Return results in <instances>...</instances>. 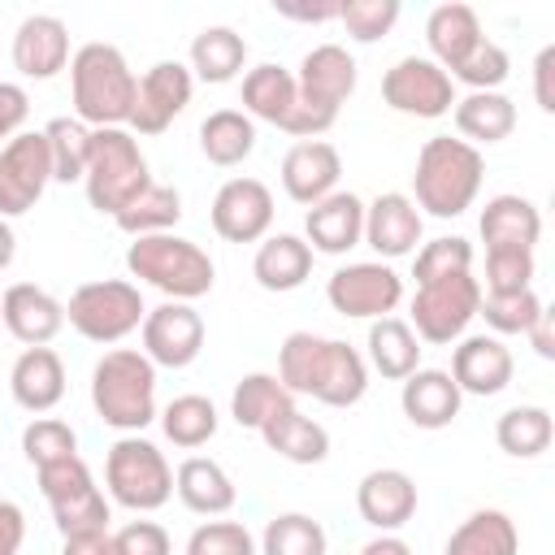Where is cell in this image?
I'll return each mask as SVG.
<instances>
[{"mask_svg": "<svg viewBox=\"0 0 555 555\" xmlns=\"http://www.w3.org/2000/svg\"><path fill=\"white\" fill-rule=\"evenodd\" d=\"M278 382L291 395H308L325 408H351L369 390V364L343 338L295 330L278 347Z\"/></svg>", "mask_w": 555, "mask_h": 555, "instance_id": "6da1fadb", "label": "cell"}, {"mask_svg": "<svg viewBox=\"0 0 555 555\" xmlns=\"http://www.w3.org/2000/svg\"><path fill=\"white\" fill-rule=\"evenodd\" d=\"M481 173H486V160L473 143L451 139V134H434L416 152L412 204L425 208L429 217H442V221L460 217L464 208H473V199L481 191Z\"/></svg>", "mask_w": 555, "mask_h": 555, "instance_id": "7a4b0ae2", "label": "cell"}, {"mask_svg": "<svg viewBox=\"0 0 555 555\" xmlns=\"http://www.w3.org/2000/svg\"><path fill=\"white\" fill-rule=\"evenodd\" d=\"M91 408L117 434H139L156 421V364L139 347H113L91 369Z\"/></svg>", "mask_w": 555, "mask_h": 555, "instance_id": "3957f363", "label": "cell"}, {"mask_svg": "<svg viewBox=\"0 0 555 555\" xmlns=\"http://www.w3.org/2000/svg\"><path fill=\"white\" fill-rule=\"evenodd\" d=\"M69 100H74V117L91 130L126 126L130 104H134V74L121 48L100 43V39L82 43L69 56Z\"/></svg>", "mask_w": 555, "mask_h": 555, "instance_id": "277c9868", "label": "cell"}, {"mask_svg": "<svg viewBox=\"0 0 555 555\" xmlns=\"http://www.w3.org/2000/svg\"><path fill=\"white\" fill-rule=\"evenodd\" d=\"M126 269H130V278L156 286L165 299H178V304H191V299L208 295L212 282H217L212 256L199 243H191V238H182L173 230L134 238L126 247Z\"/></svg>", "mask_w": 555, "mask_h": 555, "instance_id": "5b68a950", "label": "cell"}, {"mask_svg": "<svg viewBox=\"0 0 555 555\" xmlns=\"http://www.w3.org/2000/svg\"><path fill=\"white\" fill-rule=\"evenodd\" d=\"M82 186H87V204L108 217H117L130 199H139L152 186L147 156L126 126L91 130V156H87Z\"/></svg>", "mask_w": 555, "mask_h": 555, "instance_id": "8992f818", "label": "cell"}, {"mask_svg": "<svg viewBox=\"0 0 555 555\" xmlns=\"http://www.w3.org/2000/svg\"><path fill=\"white\" fill-rule=\"evenodd\" d=\"M104 486L130 512H156L173 499V468L165 451L139 434H121L104 455Z\"/></svg>", "mask_w": 555, "mask_h": 555, "instance_id": "52a82bcc", "label": "cell"}, {"mask_svg": "<svg viewBox=\"0 0 555 555\" xmlns=\"http://www.w3.org/2000/svg\"><path fill=\"white\" fill-rule=\"evenodd\" d=\"M147 308H143V295L134 282L126 278H95V282H82L69 304H65V321L87 338V343H121L126 334H134L143 325Z\"/></svg>", "mask_w": 555, "mask_h": 555, "instance_id": "ba28073f", "label": "cell"}, {"mask_svg": "<svg viewBox=\"0 0 555 555\" xmlns=\"http://www.w3.org/2000/svg\"><path fill=\"white\" fill-rule=\"evenodd\" d=\"M481 308V282L473 273H451V278H434V282H421L416 295H412V334L421 343H434V347H447V343H460L468 321L477 317Z\"/></svg>", "mask_w": 555, "mask_h": 555, "instance_id": "9c48e42d", "label": "cell"}, {"mask_svg": "<svg viewBox=\"0 0 555 555\" xmlns=\"http://www.w3.org/2000/svg\"><path fill=\"white\" fill-rule=\"evenodd\" d=\"M39 490L52 507V520L61 529V538L69 533H91V529H108L113 512H108V499L104 490L95 486L91 468L82 455H69L61 464H48L39 468Z\"/></svg>", "mask_w": 555, "mask_h": 555, "instance_id": "30bf717a", "label": "cell"}, {"mask_svg": "<svg viewBox=\"0 0 555 555\" xmlns=\"http://www.w3.org/2000/svg\"><path fill=\"white\" fill-rule=\"evenodd\" d=\"M382 100L395 113H403V117L434 121V117H447L460 95H455L451 74L438 61H429V56H399L382 74Z\"/></svg>", "mask_w": 555, "mask_h": 555, "instance_id": "8fae6325", "label": "cell"}, {"mask_svg": "<svg viewBox=\"0 0 555 555\" xmlns=\"http://www.w3.org/2000/svg\"><path fill=\"white\" fill-rule=\"evenodd\" d=\"M325 299L338 317L351 321H377L390 317L403 299V278L386 264V260H356L330 273L325 282Z\"/></svg>", "mask_w": 555, "mask_h": 555, "instance_id": "7c38bea8", "label": "cell"}, {"mask_svg": "<svg viewBox=\"0 0 555 555\" xmlns=\"http://www.w3.org/2000/svg\"><path fill=\"white\" fill-rule=\"evenodd\" d=\"M52 182V160H48V139L43 130H22L9 143H0V217H22L30 212Z\"/></svg>", "mask_w": 555, "mask_h": 555, "instance_id": "4fadbf2b", "label": "cell"}, {"mask_svg": "<svg viewBox=\"0 0 555 555\" xmlns=\"http://www.w3.org/2000/svg\"><path fill=\"white\" fill-rule=\"evenodd\" d=\"M195 78L182 61H156L143 69V78H134V104H130V134H160L169 130V121L191 104Z\"/></svg>", "mask_w": 555, "mask_h": 555, "instance_id": "5bb4252c", "label": "cell"}, {"mask_svg": "<svg viewBox=\"0 0 555 555\" xmlns=\"http://www.w3.org/2000/svg\"><path fill=\"white\" fill-rule=\"evenodd\" d=\"M139 334H143V356L156 369H186L204 351V317L191 304H178V299H165V304L147 308Z\"/></svg>", "mask_w": 555, "mask_h": 555, "instance_id": "9a60e30c", "label": "cell"}, {"mask_svg": "<svg viewBox=\"0 0 555 555\" xmlns=\"http://www.w3.org/2000/svg\"><path fill=\"white\" fill-rule=\"evenodd\" d=\"M208 217L225 243H260L273 225V191L260 178H230L217 186Z\"/></svg>", "mask_w": 555, "mask_h": 555, "instance_id": "2e32d148", "label": "cell"}, {"mask_svg": "<svg viewBox=\"0 0 555 555\" xmlns=\"http://www.w3.org/2000/svg\"><path fill=\"white\" fill-rule=\"evenodd\" d=\"M356 56L343 48V43H317L304 52L299 61V74H295V87H299V100L317 113H330L338 117L343 100L356 91Z\"/></svg>", "mask_w": 555, "mask_h": 555, "instance_id": "e0dca14e", "label": "cell"}, {"mask_svg": "<svg viewBox=\"0 0 555 555\" xmlns=\"http://www.w3.org/2000/svg\"><path fill=\"white\" fill-rule=\"evenodd\" d=\"M512 373L516 360L507 343L494 334H464L451 351V382L460 386V395H477V399L503 395L512 386Z\"/></svg>", "mask_w": 555, "mask_h": 555, "instance_id": "ac0fdd59", "label": "cell"}, {"mask_svg": "<svg viewBox=\"0 0 555 555\" xmlns=\"http://www.w3.org/2000/svg\"><path fill=\"white\" fill-rule=\"evenodd\" d=\"M0 321L22 347H48L65 330V304L35 282H13L0 295Z\"/></svg>", "mask_w": 555, "mask_h": 555, "instance_id": "d6986e66", "label": "cell"}, {"mask_svg": "<svg viewBox=\"0 0 555 555\" xmlns=\"http://www.w3.org/2000/svg\"><path fill=\"white\" fill-rule=\"evenodd\" d=\"M421 230H425V217L403 191H386L373 204H364V243L382 260L412 256L421 247Z\"/></svg>", "mask_w": 555, "mask_h": 555, "instance_id": "ffe728a7", "label": "cell"}, {"mask_svg": "<svg viewBox=\"0 0 555 555\" xmlns=\"http://www.w3.org/2000/svg\"><path fill=\"white\" fill-rule=\"evenodd\" d=\"M356 512L377 533H399L416 516V481L403 468H373L356 486Z\"/></svg>", "mask_w": 555, "mask_h": 555, "instance_id": "44dd1931", "label": "cell"}, {"mask_svg": "<svg viewBox=\"0 0 555 555\" xmlns=\"http://www.w3.org/2000/svg\"><path fill=\"white\" fill-rule=\"evenodd\" d=\"M338 178H343V156L325 139H299L282 156V191L295 204H304V208H312L317 199L334 195L338 191Z\"/></svg>", "mask_w": 555, "mask_h": 555, "instance_id": "7402d4cb", "label": "cell"}, {"mask_svg": "<svg viewBox=\"0 0 555 555\" xmlns=\"http://www.w3.org/2000/svg\"><path fill=\"white\" fill-rule=\"evenodd\" d=\"M304 243L325 256H347L351 247L364 243V199L351 191H334L325 199H317L304 212Z\"/></svg>", "mask_w": 555, "mask_h": 555, "instance_id": "603a6c76", "label": "cell"}, {"mask_svg": "<svg viewBox=\"0 0 555 555\" xmlns=\"http://www.w3.org/2000/svg\"><path fill=\"white\" fill-rule=\"evenodd\" d=\"M13 65L22 78L48 82L69 65V26L52 13H30L13 35Z\"/></svg>", "mask_w": 555, "mask_h": 555, "instance_id": "cb8c5ba5", "label": "cell"}, {"mask_svg": "<svg viewBox=\"0 0 555 555\" xmlns=\"http://www.w3.org/2000/svg\"><path fill=\"white\" fill-rule=\"evenodd\" d=\"M9 395L22 412H52L65 399V364L52 347H26L9 369Z\"/></svg>", "mask_w": 555, "mask_h": 555, "instance_id": "d4e9b609", "label": "cell"}, {"mask_svg": "<svg viewBox=\"0 0 555 555\" xmlns=\"http://www.w3.org/2000/svg\"><path fill=\"white\" fill-rule=\"evenodd\" d=\"M460 403H464V395L447 369H416L403 377L399 408L416 429H447L460 416Z\"/></svg>", "mask_w": 555, "mask_h": 555, "instance_id": "484cf974", "label": "cell"}, {"mask_svg": "<svg viewBox=\"0 0 555 555\" xmlns=\"http://www.w3.org/2000/svg\"><path fill=\"white\" fill-rule=\"evenodd\" d=\"M243 113L251 121H269L278 130H291L295 113H299V87H295V74L264 61V65H251L243 74Z\"/></svg>", "mask_w": 555, "mask_h": 555, "instance_id": "4316f807", "label": "cell"}, {"mask_svg": "<svg viewBox=\"0 0 555 555\" xmlns=\"http://www.w3.org/2000/svg\"><path fill=\"white\" fill-rule=\"evenodd\" d=\"M481 17L473 4L464 0H447V4H434L429 17H425V43H429V61H438L447 74L481 43Z\"/></svg>", "mask_w": 555, "mask_h": 555, "instance_id": "83f0119b", "label": "cell"}, {"mask_svg": "<svg viewBox=\"0 0 555 555\" xmlns=\"http://www.w3.org/2000/svg\"><path fill=\"white\" fill-rule=\"evenodd\" d=\"M477 225H481L486 251H499V247L533 251V243L542 238V212L525 195H490Z\"/></svg>", "mask_w": 555, "mask_h": 555, "instance_id": "f1b7e54d", "label": "cell"}, {"mask_svg": "<svg viewBox=\"0 0 555 555\" xmlns=\"http://www.w3.org/2000/svg\"><path fill=\"white\" fill-rule=\"evenodd\" d=\"M173 494H178L182 507L195 512V516H225V512L234 507V499H238L230 473H225L217 460H208V455H186V460L178 464V473H173Z\"/></svg>", "mask_w": 555, "mask_h": 555, "instance_id": "f546056e", "label": "cell"}, {"mask_svg": "<svg viewBox=\"0 0 555 555\" xmlns=\"http://www.w3.org/2000/svg\"><path fill=\"white\" fill-rule=\"evenodd\" d=\"M251 278L273 295L299 291L312 278V247L299 234H269L251 256Z\"/></svg>", "mask_w": 555, "mask_h": 555, "instance_id": "4dcf8cb0", "label": "cell"}, {"mask_svg": "<svg viewBox=\"0 0 555 555\" xmlns=\"http://www.w3.org/2000/svg\"><path fill=\"white\" fill-rule=\"evenodd\" d=\"M260 438L273 455L291 460V464H321L330 455V429L312 416H304L299 408H282L278 416H269L260 425Z\"/></svg>", "mask_w": 555, "mask_h": 555, "instance_id": "1f68e13d", "label": "cell"}, {"mask_svg": "<svg viewBox=\"0 0 555 555\" xmlns=\"http://www.w3.org/2000/svg\"><path fill=\"white\" fill-rule=\"evenodd\" d=\"M364 347H369V360L364 364H373L390 382H403L408 373H416L421 369V351H425L421 338L412 334V325L403 317H377V321H369Z\"/></svg>", "mask_w": 555, "mask_h": 555, "instance_id": "d6a6232c", "label": "cell"}, {"mask_svg": "<svg viewBox=\"0 0 555 555\" xmlns=\"http://www.w3.org/2000/svg\"><path fill=\"white\" fill-rule=\"evenodd\" d=\"M455 130L464 143H503L516 130V104L503 91H468L464 100H455L451 108Z\"/></svg>", "mask_w": 555, "mask_h": 555, "instance_id": "836d02e7", "label": "cell"}, {"mask_svg": "<svg viewBox=\"0 0 555 555\" xmlns=\"http://www.w3.org/2000/svg\"><path fill=\"white\" fill-rule=\"evenodd\" d=\"M247 65V39L234 30V26H204L195 39H191V78L199 82H230L238 78V69Z\"/></svg>", "mask_w": 555, "mask_h": 555, "instance_id": "e575fe53", "label": "cell"}, {"mask_svg": "<svg viewBox=\"0 0 555 555\" xmlns=\"http://www.w3.org/2000/svg\"><path fill=\"white\" fill-rule=\"evenodd\" d=\"M516 551H520L516 520L499 507H477L468 520L455 525V533L442 546V555H516Z\"/></svg>", "mask_w": 555, "mask_h": 555, "instance_id": "d590c367", "label": "cell"}, {"mask_svg": "<svg viewBox=\"0 0 555 555\" xmlns=\"http://www.w3.org/2000/svg\"><path fill=\"white\" fill-rule=\"evenodd\" d=\"M199 152L208 156V165H243L256 152V121L243 108H212L199 121Z\"/></svg>", "mask_w": 555, "mask_h": 555, "instance_id": "8d00e7d4", "label": "cell"}, {"mask_svg": "<svg viewBox=\"0 0 555 555\" xmlns=\"http://www.w3.org/2000/svg\"><path fill=\"white\" fill-rule=\"evenodd\" d=\"M555 438V421L546 408L538 403H520V408H507L499 421H494V442L499 451H507L512 460H533L551 447Z\"/></svg>", "mask_w": 555, "mask_h": 555, "instance_id": "74e56055", "label": "cell"}, {"mask_svg": "<svg viewBox=\"0 0 555 555\" xmlns=\"http://www.w3.org/2000/svg\"><path fill=\"white\" fill-rule=\"evenodd\" d=\"M282 408H295V395L278 382V373H247V377H238V386H234V395H230V416H234L243 429H256V434H260V425H264L269 416H278Z\"/></svg>", "mask_w": 555, "mask_h": 555, "instance_id": "f35d334b", "label": "cell"}, {"mask_svg": "<svg viewBox=\"0 0 555 555\" xmlns=\"http://www.w3.org/2000/svg\"><path fill=\"white\" fill-rule=\"evenodd\" d=\"M117 230H126L130 238H143V234H169L178 221H182V195L165 182H152L139 199H130L117 217Z\"/></svg>", "mask_w": 555, "mask_h": 555, "instance_id": "ab89813d", "label": "cell"}, {"mask_svg": "<svg viewBox=\"0 0 555 555\" xmlns=\"http://www.w3.org/2000/svg\"><path fill=\"white\" fill-rule=\"evenodd\" d=\"M217 425H221V416H217L212 399H204V395H178V399H169L165 412H160L165 438H169L173 447H182V451L204 447V442L217 434Z\"/></svg>", "mask_w": 555, "mask_h": 555, "instance_id": "60d3db41", "label": "cell"}, {"mask_svg": "<svg viewBox=\"0 0 555 555\" xmlns=\"http://www.w3.org/2000/svg\"><path fill=\"white\" fill-rule=\"evenodd\" d=\"M43 139H48L52 182H82L91 156V126H82L78 117H52L43 126Z\"/></svg>", "mask_w": 555, "mask_h": 555, "instance_id": "b9f144b4", "label": "cell"}, {"mask_svg": "<svg viewBox=\"0 0 555 555\" xmlns=\"http://www.w3.org/2000/svg\"><path fill=\"white\" fill-rule=\"evenodd\" d=\"M330 538L308 512H282L260 533V555H325Z\"/></svg>", "mask_w": 555, "mask_h": 555, "instance_id": "7bdbcfd3", "label": "cell"}, {"mask_svg": "<svg viewBox=\"0 0 555 555\" xmlns=\"http://www.w3.org/2000/svg\"><path fill=\"white\" fill-rule=\"evenodd\" d=\"M542 308H546V304L533 295V286H529V291H503V295L481 291L477 317H486V325L494 330V338H503V334H525Z\"/></svg>", "mask_w": 555, "mask_h": 555, "instance_id": "ee69618b", "label": "cell"}, {"mask_svg": "<svg viewBox=\"0 0 555 555\" xmlns=\"http://www.w3.org/2000/svg\"><path fill=\"white\" fill-rule=\"evenodd\" d=\"M22 455L30 460V468H48V464H61L69 455H78V434L56 421V416H35L26 429H22Z\"/></svg>", "mask_w": 555, "mask_h": 555, "instance_id": "f6af8a7d", "label": "cell"}, {"mask_svg": "<svg viewBox=\"0 0 555 555\" xmlns=\"http://www.w3.org/2000/svg\"><path fill=\"white\" fill-rule=\"evenodd\" d=\"M451 273H473V243L468 238L442 234V238H429L416 247V260H412L416 286L434 282V278H451Z\"/></svg>", "mask_w": 555, "mask_h": 555, "instance_id": "bcb514c9", "label": "cell"}, {"mask_svg": "<svg viewBox=\"0 0 555 555\" xmlns=\"http://www.w3.org/2000/svg\"><path fill=\"white\" fill-rule=\"evenodd\" d=\"M399 0H338V22L356 43H377L399 22Z\"/></svg>", "mask_w": 555, "mask_h": 555, "instance_id": "7dc6e473", "label": "cell"}, {"mask_svg": "<svg viewBox=\"0 0 555 555\" xmlns=\"http://www.w3.org/2000/svg\"><path fill=\"white\" fill-rule=\"evenodd\" d=\"M512 74V61L507 52L494 43V39H481L455 69H451V82H464L468 91H499Z\"/></svg>", "mask_w": 555, "mask_h": 555, "instance_id": "c3c4849f", "label": "cell"}, {"mask_svg": "<svg viewBox=\"0 0 555 555\" xmlns=\"http://www.w3.org/2000/svg\"><path fill=\"white\" fill-rule=\"evenodd\" d=\"M186 555H256V538L243 520H204L186 538Z\"/></svg>", "mask_w": 555, "mask_h": 555, "instance_id": "681fc988", "label": "cell"}, {"mask_svg": "<svg viewBox=\"0 0 555 555\" xmlns=\"http://www.w3.org/2000/svg\"><path fill=\"white\" fill-rule=\"evenodd\" d=\"M533 286V251H486V291L503 295V291H529Z\"/></svg>", "mask_w": 555, "mask_h": 555, "instance_id": "f907efd6", "label": "cell"}, {"mask_svg": "<svg viewBox=\"0 0 555 555\" xmlns=\"http://www.w3.org/2000/svg\"><path fill=\"white\" fill-rule=\"evenodd\" d=\"M113 546H117V555H173L169 533L156 520H130V525H121L113 533Z\"/></svg>", "mask_w": 555, "mask_h": 555, "instance_id": "816d5d0a", "label": "cell"}, {"mask_svg": "<svg viewBox=\"0 0 555 555\" xmlns=\"http://www.w3.org/2000/svg\"><path fill=\"white\" fill-rule=\"evenodd\" d=\"M26 113H30V95H26V87H17V82H0V139H4V143H9L13 134H22Z\"/></svg>", "mask_w": 555, "mask_h": 555, "instance_id": "f5cc1de1", "label": "cell"}, {"mask_svg": "<svg viewBox=\"0 0 555 555\" xmlns=\"http://www.w3.org/2000/svg\"><path fill=\"white\" fill-rule=\"evenodd\" d=\"M533 100L542 113H555V43H546L533 61Z\"/></svg>", "mask_w": 555, "mask_h": 555, "instance_id": "db71d44e", "label": "cell"}, {"mask_svg": "<svg viewBox=\"0 0 555 555\" xmlns=\"http://www.w3.org/2000/svg\"><path fill=\"white\" fill-rule=\"evenodd\" d=\"M26 542V516L13 499L0 494V555H17Z\"/></svg>", "mask_w": 555, "mask_h": 555, "instance_id": "11a10c76", "label": "cell"}, {"mask_svg": "<svg viewBox=\"0 0 555 555\" xmlns=\"http://www.w3.org/2000/svg\"><path fill=\"white\" fill-rule=\"evenodd\" d=\"M61 555H117V546H113V529L69 533V538H61Z\"/></svg>", "mask_w": 555, "mask_h": 555, "instance_id": "9f6ffc18", "label": "cell"}, {"mask_svg": "<svg viewBox=\"0 0 555 555\" xmlns=\"http://www.w3.org/2000/svg\"><path fill=\"white\" fill-rule=\"evenodd\" d=\"M273 9H278L282 17H295V22H334V17H338V0H317V4L273 0Z\"/></svg>", "mask_w": 555, "mask_h": 555, "instance_id": "6f0895ef", "label": "cell"}, {"mask_svg": "<svg viewBox=\"0 0 555 555\" xmlns=\"http://www.w3.org/2000/svg\"><path fill=\"white\" fill-rule=\"evenodd\" d=\"M525 338L533 343V351H538L542 360H555V330H551V312H546V308L533 317V325L525 330Z\"/></svg>", "mask_w": 555, "mask_h": 555, "instance_id": "680465c9", "label": "cell"}, {"mask_svg": "<svg viewBox=\"0 0 555 555\" xmlns=\"http://www.w3.org/2000/svg\"><path fill=\"white\" fill-rule=\"evenodd\" d=\"M360 555H412V546L399 538V533H377L360 546Z\"/></svg>", "mask_w": 555, "mask_h": 555, "instance_id": "91938a15", "label": "cell"}, {"mask_svg": "<svg viewBox=\"0 0 555 555\" xmlns=\"http://www.w3.org/2000/svg\"><path fill=\"white\" fill-rule=\"evenodd\" d=\"M13 256H17V238H13V225L0 217V269H9Z\"/></svg>", "mask_w": 555, "mask_h": 555, "instance_id": "94428289", "label": "cell"}, {"mask_svg": "<svg viewBox=\"0 0 555 555\" xmlns=\"http://www.w3.org/2000/svg\"><path fill=\"white\" fill-rule=\"evenodd\" d=\"M0 330H4V321H0Z\"/></svg>", "mask_w": 555, "mask_h": 555, "instance_id": "6125c7cd", "label": "cell"}]
</instances>
